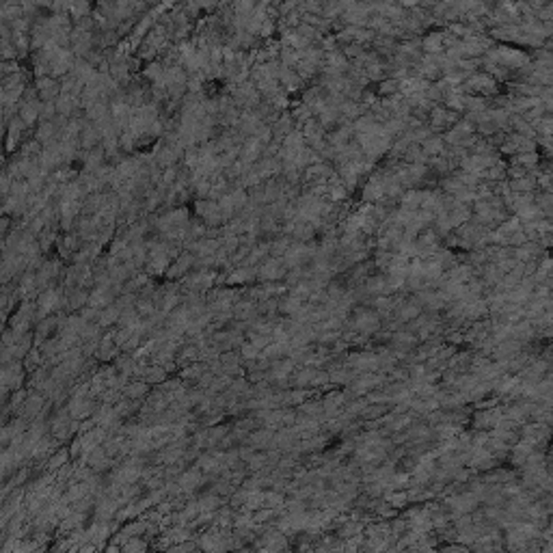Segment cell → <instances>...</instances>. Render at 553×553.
Listing matches in <instances>:
<instances>
[{
  "mask_svg": "<svg viewBox=\"0 0 553 553\" xmlns=\"http://www.w3.org/2000/svg\"><path fill=\"white\" fill-rule=\"evenodd\" d=\"M260 274H262V279H268V281L281 279V276L286 274V266H284V262H279V260H272V262H268V264L262 266Z\"/></svg>",
  "mask_w": 553,
  "mask_h": 553,
  "instance_id": "cell-1",
  "label": "cell"
}]
</instances>
